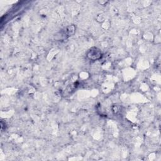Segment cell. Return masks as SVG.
Listing matches in <instances>:
<instances>
[{
    "mask_svg": "<svg viewBox=\"0 0 161 161\" xmlns=\"http://www.w3.org/2000/svg\"><path fill=\"white\" fill-rule=\"evenodd\" d=\"M87 56L90 59L95 60L100 58L101 56V54L99 52V50L94 49V50H91V51H90V52L87 54Z\"/></svg>",
    "mask_w": 161,
    "mask_h": 161,
    "instance_id": "1",
    "label": "cell"
}]
</instances>
